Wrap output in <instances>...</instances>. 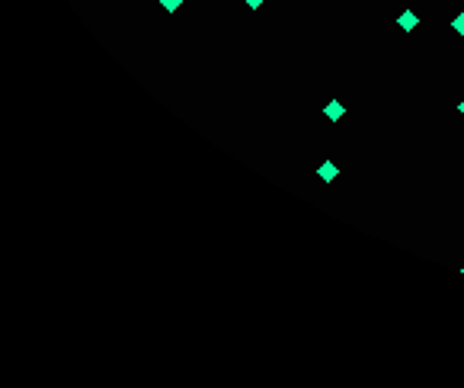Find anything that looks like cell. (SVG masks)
Returning <instances> with one entry per match:
<instances>
[{"label":"cell","instance_id":"cell-1","mask_svg":"<svg viewBox=\"0 0 464 388\" xmlns=\"http://www.w3.org/2000/svg\"><path fill=\"white\" fill-rule=\"evenodd\" d=\"M397 26H400L403 32H413V29H416V26H419V16L413 13V10H403V13L397 16Z\"/></svg>","mask_w":464,"mask_h":388},{"label":"cell","instance_id":"cell-5","mask_svg":"<svg viewBox=\"0 0 464 388\" xmlns=\"http://www.w3.org/2000/svg\"><path fill=\"white\" fill-rule=\"evenodd\" d=\"M451 29H455L458 36H464V13H458L455 19H451Z\"/></svg>","mask_w":464,"mask_h":388},{"label":"cell","instance_id":"cell-3","mask_svg":"<svg viewBox=\"0 0 464 388\" xmlns=\"http://www.w3.org/2000/svg\"><path fill=\"white\" fill-rule=\"evenodd\" d=\"M323 116H327V119H330V122H339V119H342V116H346V106H342V103H339V100H330V103H327V106H323Z\"/></svg>","mask_w":464,"mask_h":388},{"label":"cell","instance_id":"cell-7","mask_svg":"<svg viewBox=\"0 0 464 388\" xmlns=\"http://www.w3.org/2000/svg\"><path fill=\"white\" fill-rule=\"evenodd\" d=\"M458 112H461V116H464V100H461V103H458Z\"/></svg>","mask_w":464,"mask_h":388},{"label":"cell","instance_id":"cell-8","mask_svg":"<svg viewBox=\"0 0 464 388\" xmlns=\"http://www.w3.org/2000/svg\"><path fill=\"white\" fill-rule=\"evenodd\" d=\"M461 273H464V270H461Z\"/></svg>","mask_w":464,"mask_h":388},{"label":"cell","instance_id":"cell-4","mask_svg":"<svg viewBox=\"0 0 464 388\" xmlns=\"http://www.w3.org/2000/svg\"><path fill=\"white\" fill-rule=\"evenodd\" d=\"M179 3H183V0H160V7L167 10V13H176V10H179Z\"/></svg>","mask_w":464,"mask_h":388},{"label":"cell","instance_id":"cell-6","mask_svg":"<svg viewBox=\"0 0 464 388\" xmlns=\"http://www.w3.org/2000/svg\"><path fill=\"white\" fill-rule=\"evenodd\" d=\"M244 3H247V7H250V10H256V7H263V0H244Z\"/></svg>","mask_w":464,"mask_h":388},{"label":"cell","instance_id":"cell-2","mask_svg":"<svg viewBox=\"0 0 464 388\" xmlns=\"http://www.w3.org/2000/svg\"><path fill=\"white\" fill-rule=\"evenodd\" d=\"M317 177L323 180V183H333V180L339 177V167H336L333 161H323V164H320V167H317Z\"/></svg>","mask_w":464,"mask_h":388}]
</instances>
